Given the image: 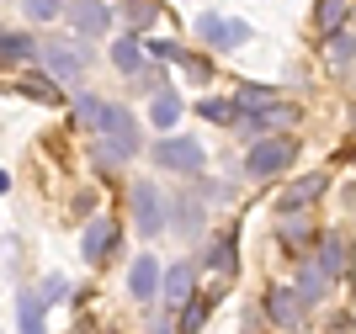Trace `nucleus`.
<instances>
[{
  "mask_svg": "<svg viewBox=\"0 0 356 334\" xmlns=\"http://www.w3.org/2000/svg\"><path fill=\"white\" fill-rule=\"evenodd\" d=\"M208 308H213V297H208V303H186V319H181V324H186V334H192L197 324L208 319Z\"/></svg>",
  "mask_w": 356,
  "mask_h": 334,
  "instance_id": "31",
  "label": "nucleus"
},
{
  "mask_svg": "<svg viewBox=\"0 0 356 334\" xmlns=\"http://www.w3.org/2000/svg\"><path fill=\"white\" fill-rule=\"evenodd\" d=\"M128 22H134V27L154 22V0H128Z\"/></svg>",
  "mask_w": 356,
  "mask_h": 334,
  "instance_id": "29",
  "label": "nucleus"
},
{
  "mask_svg": "<svg viewBox=\"0 0 356 334\" xmlns=\"http://www.w3.org/2000/svg\"><path fill=\"white\" fill-rule=\"evenodd\" d=\"M128 297H138V303L160 297V260L154 255H134V265H128Z\"/></svg>",
  "mask_w": 356,
  "mask_h": 334,
  "instance_id": "10",
  "label": "nucleus"
},
{
  "mask_svg": "<svg viewBox=\"0 0 356 334\" xmlns=\"http://www.w3.org/2000/svg\"><path fill=\"white\" fill-rule=\"evenodd\" d=\"M266 101H271V90H266V85H245V90L234 96L239 112H255V106H266Z\"/></svg>",
  "mask_w": 356,
  "mask_h": 334,
  "instance_id": "27",
  "label": "nucleus"
},
{
  "mask_svg": "<svg viewBox=\"0 0 356 334\" xmlns=\"http://www.w3.org/2000/svg\"><path fill=\"white\" fill-rule=\"evenodd\" d=\"M22 11H27V22H54L64 11V0H22Z\"/></svg>",
  "mask_w": 356,
  "mask_h": 334,
  "instance_id": "25",
  "label": "nucleus"
},
{
  "mask_svg": "<svg viewBox=\"0 0 356 334\" xmlns=\"http://www.w3.org/2000/svg\"><path fill=\"white\" fill-rule=\"evenodd\" d=\"M64 292H70V281H64V276H48L43 281V303H59Z\"/></svg>",
  "mask_w": 356,
  "mask_h": 334,
  "instance_id": "32",
  "label": "nucleus"
},
{
  "mask_svg": "<svg viewBox=\"0 0 356 334\" xmlns=\"http://www.w3.org/2000/svg\"><path fill=\"white\" fill-rule=\"evenodd\" d=\"M43 69L54 74V80H64V85H70V80H80V69H86V48L80 43H70V37H54V43H43Z\"/></svg>",
  "mask_w": 356,
  "mask_h": 334,
  "instance_id": "4",
  "label": "nucleus"
},
{
  "mask_svg": "<svg viewBox=\"0 0 356 334\" xmlns=\"http://www.w3.org/2000/svg\"><path fill=\"white\" fill-rule=\"evenodd\" d=\"M134 223H138V233H160V223H165V197H160V186H154V181H134Z\"/></svg>",
  "mask_w": 356,
  "mask_h": 334,
  "instance_id": "7",
  "label": "nucleus"
},
{
  "mask_svg": "<svg viewBox=\"0 0 356 334\" xmlns=\"http://www.w3.org/2000/svg\"><path fill=\"white\" fill-rule=\"evenodd\" d=\"M22 96H38V101H59V80H54V74H32V80H22Z\"/></svg>",
  "mask_w": 356,
  "mask_h": 334,
  "instance_id": "21",
  "label": "nucleus"
},
{
  "mask_svg": "<svg viewBox=\"0 0 356 334\" xmlns=\"http://www.w3.org/2000/svg\"><path fill=\"white\" fill-rule=\"evenodd\" d=\"M314 265H319V271H325V276L335 281V276L346 271V265H351V249H346L341 239H325V249H319V260H314Z\"/></svg>",
  "mask_w": 356,
  "mask_h": 334,
  "instance_id": "18",
  "label": "nucleus"
},
{
  "mask_svg": "<svg viewBox=\"0 0 356 334\" xmlns=\"http://www.w3.org/2000/svg\"><path fill=\"white\" fill-rule=\"evenodd\" d=\"M356 58V37L351 32H330V64H351Z\"/></svg>",
  "mask_w": 356,
  "mask_h": 334,
  "instance_id": "24",
  "label": "nucleus"
},
{
  "mask_svg": "<svg viewBox=\"0 0 356 334\" xmlns=\"http://www.w3.org/2000/svg\"><path fill=\"white\" fill-rule=\"evenodd\" d=\"M293 165V138H261V144L245 154V170L255 181H271V175H282Z\"/></svg>",
  "mask_w": 356,
  "mask_h": 334,
  "instance_id": "2",
  "label": "nucleus"
},
{
  "mask_svg": "<svg viewBox=\"0 0 356 334\" xmlns=\"http://www.w3.org/2000/svg\"><path fill=\"white\" fill-rule=\"evenodd\" d=\"M213 265H218V271H223V276H229V271H234V233H223V239H218V244H213Z\"/></svg>",
  "mask_w": 356,
  "mask_h": 334,
  "instance_id": "26",
  "label": "nucleus"
},
{
  "mask_svg": "<svg viewBox=\"0 0 356 334\" xmlns=\"http://www.w3.org/2000/svg\"><path fill=\"white\" fill-rule=\"evenodd\" d=\"M112 239H118V223H112V218H90L86 228H80V255H86L90 265H96V260H106Z\"/></svg>",
  "mask_w": 356,
  "mask_h": 334,
  "instance_id": "11",
  "label": "nucleus"
},
{
  "mask_svg": "<svg viewBox=\"0 0 356 334\" xmlns=\"http://www.w3.org/2000/svg\"><path fill=\"white\" fill-rule=\"evenodd\" d=\"M43 53V43H32L27 32H0V64H27Z\"/></svg>",
  "mask_w": 356,
  "mask_h": 334,
  "instance_id": "13",
  "label": "nucleus"
},
{
  "mask_svg": "<svg viewBox=\"0 0 356 334\" xmlns=\"http://www.w3.org/2000/svg\"><path fill=\"white\" fill-rule=\"evenodd\" d=\"M266 313H271V324H282V329L303 324V303H298V292H287V287H277L266 297Z\"/></svg>",
  "mask_w": 356,
  "mask_h": 334,
  "instance_id": "12",
  "label": "nucleus"
},
{
  "mask_svg": "<svg viewBox=\"0 0 356 334\" xmlns=\"http://www.w3.org/2000/svg\"><path fill=\"white\" fill-rule=\"evenodd\" d=\"M149 53H154V58H170V64H181V48L170 43V37H154V43H149Z\"/></svg>",
  "mask_w": 356,
  "mask_h": 334,
  "instance_id": "30",
  "label": "nucleus"
},
{
  "mask_svg": "<svg viewBox=\"0 0 356 334\" xmlns=\"http://www.w3.org/2000/svg\"><path fill=\"white\" fill-rule=\"evenodd\" d=\"M112 64H118L122 74L144 69V48H138V37H118V43H112Z\"/></svg>",
  "mask_w": 356,
  "mask_h": 334,
  "instance_id": "19",
  "label": "nucleus"
},
{
  "mask_svg": "<svg viewBox=\"0 0 356 334\" xmlns=\"http://www.w3.org/2000/svg\"><path fill=\"white\" fill-rule=\"evenodd\" d=\"M64 16H70L74 37H102V32L112 27V11H106L102 0H70V6H64Z\"/></svg>",
  "mask_w": 356,
  "mask_h": 334,
  "instance_id": "8",
  "label": "nucleus"
},
{
  "mask_svg": "<svg viewBox=\"0 0 356 334\" xmlns=\"http://www.w3.org/2000/svg\"><path fill=\"white\" fill-rule=\"evenodd\" d=\"M96 138H102L96 165H106V170H112V165H122V160H134L138 144H144V138H138V122L122 112V106H112V101H106V117H102V133H96Z\"/></svg>",
  "mask_w": 356,
  "mask_h": 334,
  "instance_id": "1",
  "label": "nucleus"
},
{
  "mask_svg": "<svg viewBox=\"0 0 356 334\" xmlns=\"http://www.w3.org/2000/svg\"><path fill=\"white\" fill-rule=\"evenodd\" d=\"M282 239H293V244H303V239H309V223H303V212H282Z\"/></svg>",
  "mask_w": 356,
  "mask_h": 334,
  "instance_id": "28",
  "label": "nucleus"
},
{
  "mask_svg": "<svg viewBox=\"0 0 356 334\" xmlns=\"http://www.w3.org/2000/svg\"><path fill=\"white\" fill-rule=\"evenodd\" d=\"M346 11H351V0H319V11H314V16H319V27H325V32H335L346 22Z\"/></svg>",
  "mask_w": 356,
  "mask_h": 334,
  "instance_id": "23",
  "label": "nucleus"
},
{
  "mask_svg": "<svg viewBox=\"0 0 356 334\" xmlns=\"http://www.w3.org/2000/svg\"><path fill=\"white\" fill-rule=\"evenodd\" d=\"M325 292H330V276L314 260H303V265H298V297H303V303H319Z\"/></svg>",
  "mask_w": 356,
  "mask_h": 334,
  "instance_id": "16",
  "label": "nucleus"
},
{
  "mask_svg": "<svg viewBox=\"0 0 356 334\" xmlns=\"http://www.w3.org/2000/svg\"><path fill=\"white\" fill-rule=\"evenodd\" d=\"M192 287H197V265H170V271H160V297L165 308H186L192 303Z\"/></svg>",
  "mask_w": 356,
  "mask_h": 334,
  "instance_id": "9",
  "label": "nucleus"
},
{
  "mask_svg": "<svg viewBox=\"0 0 356 334\" xmlns=\"http://www.w3.org/2000/svg\"><path fill=\"white\" fill-rule=\"evenodd\" d=\"M197 112H202V122H218V128H229V122L239 117V106H234V101H208V96H202V106H197Z\"/></svg>",
  "mask_w": 356,
  "mask_h": 334,
  "instance_id": "22",
  "label": "nucleus"
},
{
  "mask_svg": "<svg viewBox=\"0 0 356 334\" xmlns=\"http://www.w3.org/2000/svg\"><path fill=\"white\" fill-rule=\"evenodd\" d=\"M197 37L213 43V48H245L250 43V27H245V22H229V16H218V11H202L197 16Z\"/></svg>",
  "mask_w": 356,
  "mask_h": 334,
  "instance_id": "5",
  "label": "nucleus"
},
{
  "mask_svg": "<svg viewBox=\"0 0 356 334\" xmlns=\"http://www.w3.org/2000/svg\"><path fill=\"white\" fill-rule=\"evenodd\" d=\"M102 117H106L102 96H80V101H74V122H80L86 133H102Z\"/></svg>",
  "mask_w": 356,
  "mask_h": 334,
  "instance_id": "20",
  "label": "nucleus"
},
{
  "mask_svg": "<svg viewBox=\"0 0 356 334\" xmlns=\"http://www.w3.org/2000/svg\"><path fill=\"white\" fill-rule=\"evenodd\" d=\"M319 191H325V175H303L298 186H287V191H282V212H303V207H309Z\"/></svg>",
  "mask_w": 356,
  "mask_h": 334,
  "instance_id": "15",
  "label": "nucleus"
},
{
  "mask_svg": "<svg viewBox=\"0 0 356 334\" xmlns=\"http://www.w3.org/2000/svg\"><path fill=\"white\" fill-rule=\"evenodd\" d=\"M234 122H239V128H234L239 138H261V133H271V128H293L298 112L287 101H266V106H255L250 117H234Z\"/></svg>",
  "mask_w": 356,
  "mask_h": 334,
  "instance_id": "6",
  "label": "nucleus"
},
{
  "mask_svg": "<svg viewBox=\"0 0 356 334\" xmlns=\"http://www.w3.org/2000/svg\"><path fill=\"white\" fill-rule=\"evenodd\" d=\"M6 186H11V175H6V170H0V191H6Z\"/></svg>",
  "mask_w": 356,
  "mask_h": 334,
  "instance_id": "33",
  "label": "nucleus"
},
{
  "mask_svg": "<svg viewBox=\"0 0 356 334\" xmlns=\"http://www.w3.org/2000/svg\"><path fill=\"white\" fill-rule=\"evenodd\" d=\"M43 292H22L16 297V319H22V334H48L43 329Z\"/></svg>",
  "mask_w": 356,
  "mask_h": 334,
  "instance_id": "14",
  "label": "nucleus"
},
{
  "mask_svg": "<svg viewBox=\"0 0 356 334\" xmlns=\"http://www.w3.org/2000/svg\"><path fill=\"white\" fill-rule=\"evenodd\" d=\"M154 165H160V170H176V175H197L202 170V144L186 138V133H181V138H160V144H154Z\"/></svg>",
  "mask_w": 356,
  "mask_h": 334,
  "instance_id": "3",
  "label": "nucleus"
},
{
  "mask_svg": "<svg viewBox=\"0 0 356 334\" xmlns=\"http://www.w3.org/2000/svg\"><path fill=\"white\" fill-rule=\"evenodd\" d=\"M149 122H154V128H176V122H181V96H176V90H160V96H154Z\"/></svg>",
  "mask_w": 356,
  "mask_h": 334,
  "instance_id": "17",
  "label": "nucleus"
}]
</instances>
